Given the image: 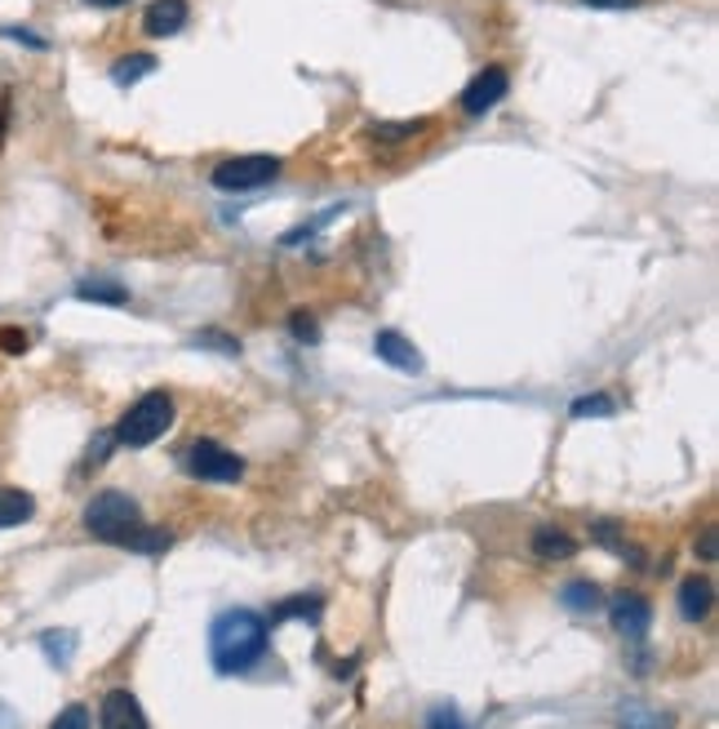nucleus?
Returning <instances> with one entry per match:
<instances>
[{
    "label": "nucleus",
    "mask_w": 719,
    "mask_h": 729,
    "mask_svg": "<svg viewBox=\"0 0 719 729\" xmlns=\"http://www.w3.org/2000/svg\"><path fill=\"white\" fill-rule=\"evenodd\" d=\"M267 654V622L254 609H226L209 628V659L222 676L250 672Z\"/></svg>",
    "instance_id": "obj_1"
},
{
    "label": "nucleus",
    "mask_w": 719,
    "mask_h": 729,
    "mask_svg": "<svg viewBox=\"0 0 719 729\" xmlns=\"http://www.w3.org/2000/svg\"><path fill=\"white\" fill-rule=\"evenodd\" d=\"M85 530L98 539V543H111V548H134L139 534L147 530L143 526V511L130 494H120V489H102L89 498L85 507Z\"/></svg>",
    "instance_id": "obj_2"
},
{
    "label": "nucleus",
    "mask_w": 719,
    "mask_h": 729,
    "mask_svg": "<svg viewBox=\"0 0 719 729\" xmlns=\"http://www.w3.org/2000/svg\"><path fill=\"white\" fill-rule=\"evenodd\" d=\"M169 428H174V396H169V391H147L143 400L130 405V413L120 419V428L111 432V441L130 445V450H147V445H156Z\"/></svg>",
    "instance_id": "obj_3"
},
{
    "label": "nucleus",
    "mask_w": 719,
    "mask_h": 729,
    "mask_svg": "<svg viewBox=\"0 0 719 729\" xmlns=\"http://www.w3.org/2000/svg\"><path fill=\"white\" fill-rule=\"evenodd\" d=\"M280 174V156H267V152H254V156H231L213 169V187L235 196V191H258L267 187L272 178Z\"/></svg>",
    "instance_id": "obj_4"
},
{
    "label": "nucleus",
    "mask_w": 719,
    "mask_h": 729,
    "mask_svg": "<svg viewBox=\"0 0 719 729\" xmlns=\"http://www.w3.org/2000/svg\"><path fill=\"white\" fill-rule=\"evenodd\" d=\"M187 472H191L196 481H218V485H231V481L245 476V463H240L231 450H222L218 441H196V445L187 450Z\"/></svg>",
    "instance_id": "obj_5"
},
{
    "label": "nucleus",
    "mask_w": 719,
    "mask_h": 729,
    "mask_svg": "<svg viewBox=\"0 0 719 729\" xmlns=\"http://www.w3.org/2000/svg\"><path fill=\"white\" fill-rule=\"evenodd\" d=\"M507 89H511L507 71H502V67H485V71H479V76L462 89V112H466V117H485V112H494L498 102L507 98Z\"/></svg>",
    "instance_id": "obj_6"
},
{
    "label": "nucleus",
    "mask_w": 719,
    "mask_h": 729,
    "mask_svg": "<svg viewBox=\"0 0 719 729\" xmlns=\"http://www.w3.org/2000/svg\"><path fill=\"white\" fill-rule=\"evenodd\" d=\"M609 614H613V628H618L627 641H644V637H649V628H653V605H649L644 596H635V592L613 596Z\"/></svg>",
    "instance_id": "obj_7"
},
{
    "label": "nucleus",
    "mask_w": 719,
    "mask_h": 729,
    "mask_svg": "<svg viewBox=\"0 0 719 729\" xmlns=\"http://www.w3.org/2000/svg\"><path fill=\"white\" fill-rule=\"evenodd\" d=\"M98 725H102V729H152L147 716H143V707H139V698H134L130 689H111V694L102 698Z\"/></svg>",
    "instance_id": "obj_8"
},
{
    "label": "nucleus",
    "mask_w": 719,
    "mask_h": 729,
    "mask_svg": "<svg viewBox=\"0 0 719 729\" xmlns=\"http://www.w3.org/2000/svg\"><path fill=\"white\" fill-rule=\"evenodd\" d=\"M374 352H378L391 369H400V374H422V352H418L400 330H378Z\"/></svg>",
    "instance_id": "obj_9"
},
{
    "label": "nucleus",
    "mask_w": 719,
    "mask_h": 729,
    "mask_svg": "<svg viewBox=\"0 0 719 729\" xmlns=\"http://www.w3.org/2000/svg\"><path fill=\"white\" fill-rule=\"evenodd\" d=\"M187 0H152L147 14H143V27L147 36H178L187 27Z\"/></svg>",
    "instance_id": "obj_10"
},
{
    "label": "nucleus",
    "mask_w": 719,
    "mask_h": 729,
    "mask_svg": "<svg viewBox=\"0 0 719 729\" xmlns=\"http://www.w3.org/2000/svg\"><path fill=\"white\" fill-rule=\"evenodd\" d=\"M36 516V498L27 489H10L0 485V530H14V526H27Z\"/></svg>",
    "instance_id": "obj_11"
},
{
    "label": "nucleus",
    "mask_w": 719,
    "mask_h": 729,
    "mask_svg": "<svg viewBox=\"0 0 719 729\" xmlns=\"http://www.w3.org/2000/svg\"><path fill=\"white\" fill-rule=\"evenodd\" d=\"M710 600H715L710 578H684V583H679V614H684L688 622L706 618V614H710Z\"/></svg>",
    "instance_id": "obj_12"
},
{
    "label": "nucleus",
    "mask_w": 719,
    "mask_h": 729,
    "mask_svg": "<svg viewBox=\"0 0 719 729\" xmlns=\"http://www.w3.org/2000/svg\"><path fill=\"white\" fill-rule=\"evenodd\" d=\"M161 63H156V54H130V58H115L111 63V80L115 85H139L143 76H152Z\"/></svg>",
    "instance_id": "obj_13"
},
{
    "label": "nucleus",
    "mask_w": 719,
    "mask_h": 729,
    "mask_svg": "<svg viewBox=\"0 0 719 729\" xmlns=\"http://www.w3.org/2000/svg\"><path fill=\"white\" fill-rule=\"evenodd\" d=\"M533 552H538L542 561H568V556L577 552V543H573L564 530H551V526H546V530L533 534Z\"/></svg>",
    "instance_id": "obj_14"
},
{
    "label": "nucleus",
    "mask_w": 719,
    "mask_h": 729,
    "mask_svg": "<svg viewBox=\"0 0 719 729\" xmlns=\"http://www.w3.org/2000/svg\"><path fill=\"white\" fill-rule=\"evenodd\" d=\"M609 413H618V400L609 391H590L573 400V419H609Z\"/></svg>",
    "instance_id": "obj_15"
},
{
    "label": "nucleus",
    "mask_w": 719,
    "mask_h": 729,
    "mask_svg": "<svg viewBox=\"0 0 719 729\" xmlns=\"http://www.w3.org/2000/svg\"><path fill=\"white\" fill-rule=\"evenodd\" d=\"M324 600L320 596H294V600H280L272 609V622H285V618H320Z\"/></svg>",
    "instance_id": "obj_16"
},
{
    "label": "nucleus",
    "mask_w": 719,
    "mask_h": 729,
    "mask_svg": "<svg viewBox=\"0 0 719 729\" xmlns=\"http://www.w3.org/2000/svg\"><path fill=\"white\" fill-rule=\"evenodd\" d=\"M76 294H80L85 302H111V307H125V302H130L125 289H120V285H102V280H85Z\"/></svg>",
    "instance_id": "obj_17"
},
{
    "label": "nucleus",
    "mask_w": 719,
    "mask_h": 729,
    "mask_svg": "<svg viewBox=\"0 0 719 729\" xmlns=\"http://www.w3.org/2000/svg\"><path fill=\"white\" fill-rule=\"evenodd\" d=\"M560 600H564L573 614H590V609L599 605V592H595L590 583H568V587L560 592Z\"/></svg>",
    "instance_id": "obj_18"
},
{
    "label": "nucleus",
    "mask_w": 719,
    "mask_h": 729,
    "mask_svg": "<svg viewBox=\"0 0 719 729\" xmlns=\"http://www.w3.org/2000/svg\"><path fill=\"white\" fill-rule=\"evenodd\" d=\"M671 720L657 716V711H644V707H622V729H666Z\"/></svg>",
    "instance_id": "obj_19"
},
{
    "label": "nucleus",
    "mask_w": 719,
    "mask_h": 729,
    "mask_svg": "<svg viewBox=\"0 0 719 729\" xmlns=\"http://www.w3.org/2000/svg\"><path fill=\"white\" fill-rule=\"evenodd\" d=\"M41 645H45V654H49V663H58V667H67V659H71V632H45L41 637Z\"/></svg>",
    "instance_id": "obj_20"
},
{
    "label": "nucleus",
    "mask_w": 719,
    "mask_h": 729,
    "mask_svg": "<svg viewBox=\"0 0 719 729\" xmlns=\"http://www.w3.org/2000/svg\"><path fill=\"white\" fill-rule=\"evenodd\" d=\"M93 720H89V707L85 703H71V707H63L58 711V720L49 725V729H89Z\"/></svg>",
    "instance_id": "obj_21"
},
{
    "label": "nucleus",
    "mask_w": 719,
    "mask_h": 729,
    "mask_svg": "<svg viewBox=\"0 0 719 729\" xmlns=\"http://www.w3.org/2000/svg\"><path fill=\"white\" fill-rule=\"evenodd\" d=\"M289 330H294V339H298V343H316V339H320V330H316V317H311V311H294V317H289Z\"/></svg>",
    "instance_id": "obj_22"
},
{
    "label": "nucleus",
    "mask_w": 719,
    "mask_h": 729,
    "mask_svg": "<svg viewBox=\"0 0 719 729\" xmlns=\"http://www.w3.org/2000/svg\"><path fill=\"white\" fill-rule=\"evenodd\" d=\"M191 343H196V347H213V352H226V356H235V352H240V343H235V339H226V334H218V330H204V334H196Z\"/></svg>",
    "instance_id": "obj_23"
},
{
    "label": "nucleus",
    "mask_w": 719,
    "mask_h": 729,
    "mask_svg": "<svg viewBox=\"0 0 719 729\" xmlns=\"http://www.w3.org/2000/svg\"><path fill=\"white\" fill-rule=\"evenodd\" d=\"M32 347V339L23 334V330H14V325H5L0 330V352H10V356H23Z\"/></svg>",
    "instance_id": "obj_24"
},
{
    "label": "nucleus",
    "mask_w": 719,
    "mask_h": 729,
    "mask_svg": "<svg viewBox=\"0 0 719 729\" xmlns=\"http://www.w3.org/2000/svg\"><path fill=\"white\" fill-rule=\"evenodd\" d=\"M418 130H422L418 121H409V125H374V139H409Z\"/></svg>",
    "instance_id": "obj_25"
},
{
    "label": "nucleus",
    "mask_w": 719,
    "mask_h": 729,
    "mask_svg": "<svg viewBox=\"0 0 719 729\" xmlns=\"http://www.w3.org/2000/svg\"><path fill=\"white\" fill-rule=\"evenodd\" d=\"M431 729H466V725L457 720L453 707H435V711H431Z\"/></svg>",
    "instance_id": "obj_26"
},
{
    "label": "nucleus",
    "mask_w": 719,
    "mask_h": 729,
    "mask_svg": "<svg viewBox=\"0 0 719 729\" xmlns=\"http://www.w3.org/2000/svg\"><path fill=\"white\" fill-rule=\"evenodd\" d=\"M582 5H590V10H635V5H644V0H582Z\"/></svg>",
    "instance_id": "obj_27"
},
{
    "label": "nucleus",
    "mask_w": 719,
    "mask_h": 729,
    "mask_svg": "<svg viewBox=\"0 0 719 729\" xmlns=\"http://www.w3.org/2000/svg\"><path fill=\"white\" fill-rule=\"evenodd\" d=\"M5 36H10V41H23L27 49H45V41H41L36 32H23V27H5Z\"/></svg>",
    "instance_id": "obj_28"
},
{
    "label": "nucleus",
    "mask_w": 719,
    "mask_h": 729,
    "mask_svg": "<svg viewBox=\"0 0 719 729\" xmlns=\"http://www.w3.org/2000/svg\"><path fill=\"white\" fill-rule=\"evenodd\" d=\"M701 556H706V561H715V530H706V534H701Z\"/></svg>",
    "instance_id": "obj_29"
},
{
    "label": "nucleus",
    "mask_w": 719,
    "mask_h": 729,
    "mask_svg": "<svg viewBox=\"0 0 719 729\" xmlns=\"http://www.w3.org/2000/svg\"><path fill=\"white\" fill-rule=\"evenodd\" d=\"M85 5H93V10H120V5H130V0H85Z\"/></svg>",
    "instance_id": "obj_30"
}]
</instances>
